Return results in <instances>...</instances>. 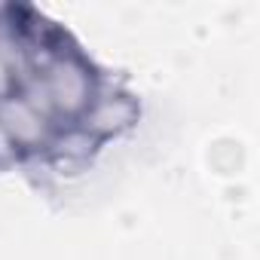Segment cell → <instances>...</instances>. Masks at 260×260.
<instances>
[{"mask_svg": "<svg viewBox=\"0 0 260 260\" xmlns=\"http://www.w3.org/2000/svg\"><path fill=\"white\" fill-rule=\"evenodd\" d=\"M101 74L64 28L22 4L0 7V166L89 153L116 132Z\"/></svg>", "mask_w": 260, "mask_h": 260, "instance_id": "6da1fadb", "label": "cell"}]
</instances>
